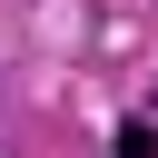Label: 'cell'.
<instances>
[{
    "instance_id": "1",
    "label": "cell",
    "mask_w": 158,
    "mask_h": 158,
    "mask_svg": "<svg viewBox=\"0 0 158 158\" xmlns=\"http://www.w3.org/2000/svg\"><path fill=\"white\" fill-rule=\"evenodd\" d=\"M109 158H158V118H128V128H118V148H109Z\"/></svg>"
},
{
    "instance_id": "2",
    "label": "cell",
    "mask_w": 158,
    "mask_h": 158,
    "mask_svg": "<svg viewBox=\"0 0 158 158\" xmlns=\"http://www.w3.org/2000/svg\"><path fill=\"white\" fill-rule=\"evenodd\" d=\"M148 118H158V99H148Z\"/></svg>"
}]
</instances>
